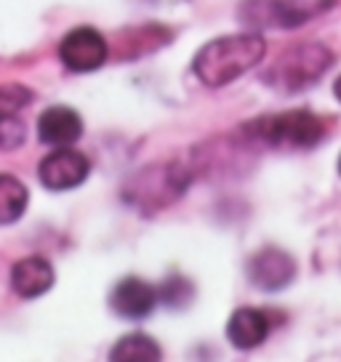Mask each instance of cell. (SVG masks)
<instances>
[{"label": "cell", "instance_id": "obj_1", "mask_svg": "<svg viewBox=\"0 0 341 362\" xmlns=\"http://www.w3.org/2000/svg\"><path fill=\"white\" fill-rule=\"evenodd\" d=\"M264 57H267V40L259 33L224 35L197 51L192 72L208 88H221L232 80L243 78L253 67H259Z\"/></svg>", "mask_w": 341, "mask_h": 362}, {"label": "cell", "instance_id": "obj_2", "mask_svg": "<svg viewBox=\"0 0 341 362\" xmlns=\"http://www.w3.org/2000/svg\"><path fill=\"white\" fill-rule=\"evenodd\" d=\"M245 141L267 149L296 152L318 147L325 136V123L309 110H291L280 115H264L243 125Z\"/></svg>", "mask_w": 341, "mask_h": 362}, {"label": "cell", "instance_id": "obj_3", "mask_svg": "<svg viewBox=\"0 0 341 362\" xmlns=\"http://www.w3.org/2000/svg\"><path fill=\"white\" fill-rule=\"evenodd\" d=\"M333 67V54L323 43H299L272 62L264 83L277 93H301L312 88Z\"/></svg>", "mask_w": 341, "mask_h": 362}, {"label": "cell", "instance_id": "obj_4", "mask_svg": "<svg viewBox=\"0 0 341 362\" xmlns=\"http://www.w3.org/2000/svg\"><path fill=\"white\" fill-rule=\"evenodd\" d=\"M190 181H192L190 170L179 163L149 165L139 170L137 176H131V181L125 184V203L137 205L144 214H152V211L176 203L187 192Z\"/></svg>", "mask_w": 341, "mask_h": 362}, {"label": "cell", "instance_id": "obj_5", "mask_svg": "<svg viewBox=\"0 0 341 362\" xmlns=\"http://www.w3.org/2000/svg\"><path fill=\"white\" fill-rule=\"evenodd\" d=\"M328 6H333V0H318L312 6L299 0H243L240 22L250 30H291L325 11Z\"/></svg>", "mask_w": 341, "mask_h": 362}, {"label": "cell", "instance_id": "obj_6", "mask_svg": "<svg viewBox=\"0 0 341 362\" xmlns=\"http://www.w3.org/2000/svg\"><path fill=\"white\" fill-rule=\"evenodd\" d=\"M107 57H110L107 40L93 27H75L59 43V59L69 72H80V75L96 72L99 67H104Z\"/></svg>", "mask_w": 341, "mask_h": 362}, {"label": "cell", "instance_id": "obj_7", "mask_svg": "<svg viewBox=\"0 0 341 362\" xmlns=\"http://www.w3.org/2000/svg\"><path fill=\"white\" fill-rule=\"evenodd\" d=\"M88 173H91V160L69 147H57L37 165V179L51 192L75 189L88 179Z\"/></svg>", "mask_w": 341, "mask_h": 362}, {"label": "cell", "instance_id": "obj_8", "mask_svg": "<svg viewBox=\"0 0 341 362\" xmlns=\"http://www.w3.org/2000/svg\"><path fill=\"white\" fill-rule=\"evenodd\" d=\"M296 277V261L291 253L274 248H262L253 253L248 261V280L262 291H283L285 285H291Z\"/></svg>", "mask_w": 341, "mask_h": 362}, {"label": "cell", "instance_id": "obj_9", "mask_svg": "<svg viewBox=\"0 0 341 362\" xmlns=\"http://www.w3.org/2000/svg\"><path fill=\"white\" fill-rule=\"evenodd\" d=\"M160 293L141 277H123L110 293V306L123 320H144L155 312Z\"/></svg>", "mask_w": 341, "mask_h": 362}, {"label": "cell", "instance_id": "obj_10", "mask_svg": "<svg viewBox=\"0 0 341 362\" xmlns=\"http://www.w3.org/2000/svg\"><path fill=\"white\" fill-rule=\"evenodd\" d=\"M83 136V117L67 104H54L37 117V139L48 147H72Z\"/></svg>", "mask_w": 341, "mask_h": 362}, {"label": "cell", "instance_id": "obj_11", "mask_svg": "<svg viewBox=\"0 0 341 362\" xmlns=\"http://www.w3.org/2000/svg\"><path fill=\"white\" fill-rule=\"evenodd\" d=\"M54 267L48 264L43 256H27V259L16 261L11 269V288L16 296L22 298H40L54 288Z\"/></svg>", "mask_w": 341, "mask_h": 362}, {"label": "cell", "instance_id": "obj_12", "mask_svg": "<svg viewBox=\"0 0 341 362\" xmlns=\"http://www.w3.org/2000/svg\"><path fill=\"white\" fill-rule=\"evenodd\" d=\"M270 336V320L262 309L253 306H240L232 312L227 322V339L229 344L240 351H250L256 346H262Z\"/></svg>", "mask_w": 341, "mask_h": 362}, {"label": "cell", "instance_id": "obj_13", "mask_svg": "<svg viewBox=\"0 0 341 362\" xmlns=\"http://www.w3.org/2000/svg\"><path fill=\"white\" fill-rule=\"evenodd\" d=\"M30 205V189L11 173H0V226L16 224Z\"/></svg>", "mask_w": 341, "mask_h": 362}, {"label": "cell", "instance_id": "obj_14", "mask_svg": "<svg viewBox=\"0 0 341 362\" xmlns=\"http://www.w3.org/2000/svg\"><path fill=\"white\" fill-rule=\"evenodd\" d=\"M160 357V344L147 333H128L110 351V360L115 362H158Z\"/></svg>", "mask_w": 341, "mask_h": 362}, {"label": "cell", "instance_id": "obj_15", "mask_svg": "<svg viewBox=\"0 0 341 362\" xmlns=\"http://www.w3.org/2000/svg\"><path fill=\"white\" fill-rule=\"evenodd\" d=\"M33 102V90L22 83H0V123L22 112Z\"/></svg>", "mask_w": 341, "mask_h": 362}, {"label": "cell", "instance_id": "obj_16", "mask_svg": "<svg viewBox=\"0 0 341 362\" xmlns=\"http://www.w3.org/2000/svg\"><path fill=\"white\" fill-rule=\"evenodd\" d=\"M192 298H195V285L187 277H182V274H173L160 288V301L173 306V309H184Z\"/></svg>", "mask_w": 341, "mask_h": 362}, {"label": "cell", "instance_id": "obj_17", "mask_svg": "<svg viewBox=\"0 0 341 362\" xmlns=\"http://www.w3.org/2000/svg\"><path fill=\"white\" fill-rule=\"evenodd\" d=\"M22 141H24V123H19L16 115L0 123V147L11 149V147H19Z\"/></svg>", "mask_w": 341, "mask_h": 362}, {"label": "cell", "instance_id": "obj_18", "mask_svg": "<svg viewBox=\"0 0 341 362\" xmlns=\"http://www.w3.org/2000/svg\"><path fill=\"white\" fill-rule=\"evenodd\" d=\"M333 96H336V99L341 102V75L336 78V83H333Z\"/></svg>", "mask_w": 341, "mask_h": 362}, {"label": "cell", "instance_id": "obj_19", "mask_svg": "<svg viewBox=\"0 0 341 362\" xmlns=\"http://www.w3.org/2000/svg\"><path fill=\"white\" fill-rule=\"evenodd\" d=\"M339 173H341V155H339Z\"/></svg>", "mask_w": 341, "mask_h": 362}]
</instances>
